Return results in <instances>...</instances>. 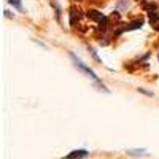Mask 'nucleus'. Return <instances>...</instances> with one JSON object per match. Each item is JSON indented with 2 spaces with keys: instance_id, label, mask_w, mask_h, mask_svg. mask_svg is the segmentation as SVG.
<instances>
[{
  "instance_id": "2",
  "label": "nucleus",
  "mask_w": 159,
  "mask_h": 159,
  "mask_svg": "<svg viewBox=\"0 0 159 159\" xmlns=\"http://www.w3.org/2000/svg\"><path fill=\"white\" fill-rule=\"evenodd\" d=\"M86 154H88V153L83 151V150H81V151H73L67 159H81V157H86Z\"/></svg>"
},
{
  "instance_id": "4",
  "label": "nucleus",
  "mask_w": 159,
  "mask_h": 159,
  "mask_svg": "<svg viewBox=\"0 0 159 159\" xmlns=\"http://www.w3.org/2000/svg\"><path fill=\"white\" fill-rule=\"evenodd\" d=\"M157 59H159V56H157Z\"/></svg>"
},
{
  "instance_id": "3",
  "label": "nucleus",
  "mask_w": 159,
  "mask_h": 159,
  "mask_svg": "<svg viewBox=\"0 0 159 159\" xmlns=\"http://www.w3.org/2000/svg\"><path fill=\"white\" fill-rule=\"evenodd\" d=\"M10 3H11V5H15L16 8H19V10H21V3H19V0H10Z\"/></svg>"
},
{
  "instance_id": "1",
  "label": "nucleus",
  "mask_w": 159,
  "mask_h": 159,
  "mask_svg": "<svg viewBox=\"0 0 159 159\" xmlns=\"http://www.w3.org/2000/svg\"><path fill=\"white\" fill-rule=\"evenodd\" d=\"M72 59L75 61V65H76V67H80V69H81L83 72H86V73H88V75H89L91 78H94V80H97V76H96V73H94V72H92V70H91L89 67H86V65H84V64H83L81 61H80L78 57H75V56L72 54Z\"/></svg>"
}]
</instances>
